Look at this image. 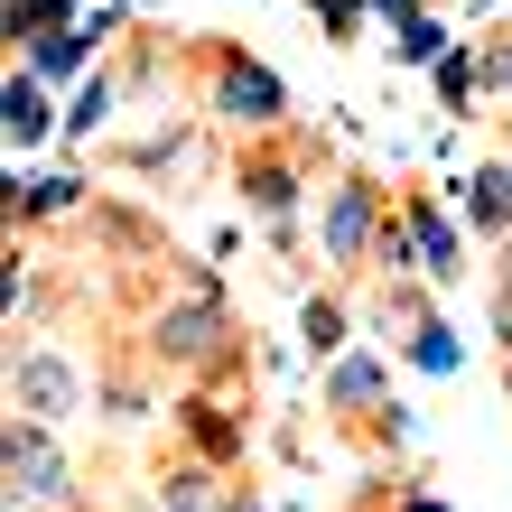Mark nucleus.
Instances as JSON below:
<instances>
[{
	"instance_id": "1a4fd4ad",
	"label": "nucleus",
	"mask_w": 512,
	"mask_h": 512,
	"mask_svg": "<svg viewBox=\"0 0 512 512\" xmlns=\"http://www.w3.org/2000/svg\"><path fill=\"white\" fill-rule=\"evenodd\" d=\"M401 224H410V243H419L429 289H457V280H466V233H457V215L438 205V187H401Z\"/></svg>"
},
{
	"instance_id": "20e7f679",
	"label": "nucleus",
	"mask_w": 512,
	"mask_h": 512,
	"mask_svg": "<svg viewBox=\"0 0 512 512\" xmlns=\"http://www.w3.org/2000/svg\"><path fill=\"white\" fill-rule=\"evenodd\" d=\"M391 196L373 168H336L326 177V205H317V252H326V280L364 289L373 280V252H382V224H391Z\"/></svg>"
},
{
	"instance_id": "9b49d317",
	"label": "nucleus",
	"mask_w": 512,
	"mask_h": 512,
	"mask_svg": "<svg viewBox=\"0 0 512 512\" xmlns=\"http://www.w3.org/2000/svg\"><path fill=\"white\" fill-rule=\"evenodd\" d=\"M298 354H308V364L354 354V289H345V280H326V289L298 298Z\"/></svg>"
},
{
	"instance_id": "a211bd4d",
	"label": "nucleus",
	"mask_w": 512,
	"mask_h": 512,
	"mask_svg": "<svg viewBox=\"0 0 512 512\" xmlns=\"http://www.w3.org/2000/svg\"><path fill=\"white\" fill-rule=\"evenodd\" d=\"M391 354H401L410 373H429V382H447V373H466V345H457V326H447V317H429V326H419V336H401Z\"/></svg>"
},
{
	"instance_id": "f03ea898",
	"label": "nucleus",
	"mask_w": 512,
	"mask_h": 512,
	"mask_svg": "<svg viewBox=\"0 0 512 512\" xmlns=\"http://www.w3.org/2000/svg\"><path fill=\"white\" fill-rule=\"evenodd\" d=\"M326 177V131L289 122V131H261L233 149V196H243V215L270 233V224H298V205H308V187Z\"/></svg>"
},
{
	"instance_id": "f257e3e1",
	"label": "nucleus",
	"mask_w": 512,
	"mask_h": 512,
	"mask_svg": "<svg viewBox=\"0 0 512 512\" xmlns=\"http://www.w3.org/2000/svg\"><path fill=\"white\" fill-rule=\"evenodd\" d=\"M140 354L159 382H243L252 373V345L233 326V298H224L215 270H159L149 280Z\"/></svg>"
},
{
	"instance_id": "c85d7f7f",
	"label": "nucleus",
	"mask_w": 512,
	"mask_h": 512,
	"mask_svg": "<svg viewBox=\"0 0 512 512\" xmlns=\"http://www.w3.org/2000/svg\"><path fill=\"white\" fill-rule=\"evenodd\" d=\"M503 140H512V122H503Z\"/></svg>"
},
{
	"instance_id": "b1692460",
	"label": "nucleus",
	"mask_w": 512,
	"mask_h": 512,
	"mask_svg": "<svg viewBox=\"0 0 512 512\" xmlns=\"http://www.w3.org/2000/svg\"><path fill=\"white\" fill-rule=\"evenodd\" d=\"M485 317H494V345L512 354V270H494V298H485Z\"/></svg>"
},
{
	"instance_id": "423d86ee",
	"label": "nucleus",
	"mask_w": 512,
	"mask_h": 512,
	"mask_svg": "<svg viewBox=\"0 0 512 512\" xmlns=\"http://www.w3.org/2000/svg\"><path fill=\"white\" fill-rule=\"evenodd\" d=\"M168 429H177L187 457L224 466V475H252V410L233 401V382H187L168 401Z\"/></svg>"
},
{
	"instance_id": "4468645a",
	"label": "nucleus",
	"mask_w": 512,
	"mask_h": 512,
	"mask_svg": "<svg viewBox=\"0 0 512 512\" xmlns=\"http://www.w3.org/2000/svg\"><path fill=\"white\" fill-rule=\"evenodd\" d=\"M94 410L112 419V429H140L149 410H168V401H159V373H149V354H140V345H131V364L94 373Z\"/></svg>"
},
{
	"instance_id": "2eb2a0df",
	"label": "nucleus",
	"mask_w": 512,
	"mask_h": 512,
	"mask_svg": "<svg viewBox=\"0 0 512 512\" xmlns=\"http://www.w3.org/2000/svg\"><path fill=\"white\" fill-rule=\"evenodd\" d=\"M196 122H205V112H177V122H149L140 140H112V168H131V177L187 168V159H196Z\"/></svg>"
},
{
	"instance_id": "cd10ccee",
	"label": "nucleus",
	"mask_w": 512,
	"mask_h": 512,
	"mask_svg": "<svg viewBox=\"0 0 512 512\" xmlns=\"http://www.w3.org/2000/svg\"><path fill=\"white\" fill-rule=\"evenodd\" d=\"M10 512H28V503H10Z\"/></svg>"
},
{
	"instance_id": "ddd939ff",
	"label": "nucleus",
	"mask_w": 512,
	"mask_h": 512,
	"mask_svg": "<svg viewBox=\"0 0 512 512\" xmlns=\"http://www.w3.org/2000/svg\"><path fill=\"white\" fill-rule=\"evenodd\" d=\"M457 215L466 233H485V243H512V159H485L457 177Z\"/></svg>"
},
{
	"instance_id": "f8f14e48",
	"label": "nucleus",
	"mask_w": 512,
	"mask_h": 512,
	"mask_svg": "<svg viewBox=\"0 0 512 512\" xmlns=\"http://www.w3.org/2000/svg\"><path fill=\"white\" fill-rule=\"evenodd\" d=\"M0 131H10V149H38V140H66V112H56L47 75L10 66V84H0Z\"/></svg>"
},
{
	"instance_id": "39448f33",
	"label": "nucleus",
	"mask_w": 512,
	"mask_h": 512,
	"mask_svg": "<svg viewBox=\"0 0 512 512\" xmlns=\"http://www.w3.org/2000/svg\"><path fill=\"white\" fill-rule=\"evenodd\" d=\"M0 475H10V503H28V512H84V466L66 457L56 429H38L19 410L0 429Z\"/></svg>"
},
{
	"instance_id": "412c9836",
	"label": "nucleus",
	"mask_w": 512,
	"mask_h": 512,
	"mask_svg": "<svg viewBox=\"0 0 512 512\" xmlns=\"http://www.w3.org/2000/svg\"><path fill=\"white\" fill-rule=\"evenodd\" d=\"M447 47H457V38H447V19H429V10L391 28V66H419V75H429V66H438Z\"/></svg>"
},
{
	"instance_id": "bb28decb",
	"label": "nucleus",
	"mask_w": 512,
	"mask_h": 512,
	"mask_svg": "<svg viewBox=\"0 0 512 512\" xmlns=\"http://www.w3.org/2000/svg\"><path fill=\"white\" fill-rule=\"evenodd\" d=\"M122 512H168V503H159V494H149V485H131V503H122Z\"/></svg>"
},
{
	"instance_id": "6ab92c4d",
	"label": "nucleus",
	"mask_w": 512,
	"mask_h": 512,
	"mask_svg": "<svg viewBox=\"0 0 512 512\" xmlns=\"http://www.w3.org/2000/svg\"><path fill=\"white\" fill-rule=\"evenodd\" d=\"M0 28H10V47H19V38L38 47V38H66V28H84V10H75V0H10V10H0Z\"/></svg>"
},
{
	"instance_id": "7ed1b4c3",
	"label": "nucleus",
	"mask_w": 512,
	"mask_h": 512,
	"mask_svg": "<svg viewBox=\"0 0 512 512\" xmlns=\"http://www.w3.org/2000/svg\"><path fill=\"white\" fill-rule=\"evenodd\" d=\"M187 56H196V112H205V122H224V131H243V140L289 131V84L270 75L261 56L224 47V38H196Z\"/></svg>"
},
{
	"instance_id": "393cba45",
	"label": "nucleus",
	"mask_w": 512,
	"mask_h": 512,
	"mask_svg": "<svg viewBox=\"0 0 512 512\" xmlns=\"http://www.w3.org/2000/svg\"><path fill=\"white\" fill-rule=\"evenodd\" d=\"M382 512H447V503H438L429 485H391V494H382Z\"/></svg>"
},
{
	"instance_id": "f3484780",
	"label": "nucleus",
	"mask_w": 512,
	"mask_h": 512,
	"mask_svg": "<svg viewBox=\"0 0 512 512\" xmlns=\"http://www.w3.org/2000/svg\"><path fill=\"white\" fill-rule=\"evenodd\" d=\"M19 66H28V75H47V84H66V75H94V66H112V56H103L94 38H84V28H66V38H38V47L19 56Z\"/></svg>"
},
{
	"instance_id": "0eeeda50",
	"label": "nucleus",
	"mask_w": 512,
	"mask_h": 512,
	"mask_svg": "<svg viewBox=\"0 0 512 512\" xmlns=\"http://www.w3.org/2000/svg\"><path fill=\"white\" fill-rule=\"evenodd\" d=\"M84 401H94V382H84V364L56 336H28L10 345V410L38 419V429H66V419H84Z\"/></svg>"
},
{
	"instance_id": "9d476101",
	"label": "nucleus",
	"mask_w": 512,
	"mask_h": 512,
	"mask_svg": "<svg viewBox=\"0 0 512 512\" xmlns=\"http://www.w3.org/2000/svg\"><path fill=\"white\" fill-rule=\"evenodd\" d=\"M149 494H159L168 512H233L243 475H224V466H205V457H187V447H177V457L149 475Z\"/></svg>"
},
{
	"instance_id": "a878e982",
	"label": "nucleus",
	"mask_w": 512,
	"mask_h": 512,
	"mask_svg": "<svg viewBox=\"0 0 512 512\" xmlns=\"http://www.w3.org/2000/svg\"><path fill=\"white\" fill-rule=\"evenodd\" d=\"M233 512H270V503H261V485H252V475H243V494H233Z\"/></svg>"
},
{
	"instance_id": "aec40b11",
	"label": "nucleus",
	"mask_w": 512,
	"mask_h": 512,
	"mask_svg": "<svg viewBox=\"0 0 512 512\" xmlns=\"http://www.w3.org/2000/svg\"><path fill=\"white\" fill-rule=\"evenodd\" d=\"M429 84H438V103H447V112H466L475 94H485V47H447L438 66H429Z\"/></svg>"
},
{
	"instance_id": "dca6fc26",
	"label": "nucleus",
	"mask_w": 512,
	"mask_h": 512,
	"mask_svg": "<svg viewBox=\"0 0 512 512\" xmlns=\"http://www.w3.org/2000/svg\"><path fill=\"white\" fill-rule=\"evenodd\" d=\"M122 103H131L122 66H94V75L75 84V103H66V140H103L112 122H122Z\"/></svg>"
},
{
	"instance_id": "4be33fe9",
	"label": "nucleus",
	"mask_w": 512,
	"mask_h": 512,
	"mask_svg": "<svg viewBox=\"0 0 512 512\" xmlns=\"http://www.w3.org/2000/svg\"><path fill=\"white\" fill-rule=\"evenodd\" d=\"M308 19H317L326 47H354V38L373 28V0H308Z\"/></svg>"
},
{
	"instance_id": "5701e85b",
	"label": "nucleus",
	"mask_w": 512,
	"mask_h": 512,
	"mask_svg": "<svg viewBox=\"0 0 512 512\" xmlns=\"http://www.w3.org/2000/svg\"><path fill=\"white\" fill-rule=\"evenodd\" d=\"M410 438H419V419H410L401 401H391V410L373 419V429H364V447H373V457H410Z\"/></svg>"
},
{
	"instance_id": "6e6552de",
	"label": "nucleus",
	"mask_w": 512,
	"mask_h": 512,
	"mask_svg": "<svg viewBox=\"0 0 512 512\" xmlns=\"http://www.w3.org/2000/svg\"><path fill=\"white\" fill-rule=\"evenodd\" d=\"M391 364H401L391 345H354V354H336V364L317 373V410L336 419L345 438H364L373 419L391 410Z\"/></svg>"
}]
</instances>
